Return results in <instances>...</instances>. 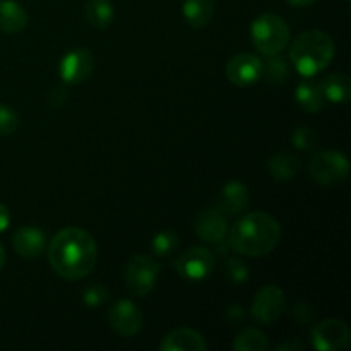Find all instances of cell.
<instances>
[{
	"instance_id": "10",
	"label": "cell",
	"mask_w": 351,
	"mask_h": 351,
	"mask_svg": "<svg viewBox=\"0 0 351 351\" xmlns=\"http://www.w3.org/2000/svg\"><path fill=\"white\" fill-rule=\"evenodd\" d=\"M95 69V55L88 48H74L62 57L58 74L67 84H81L88 81Z\"/></svg>"
},
{
	"instance_id": "3",
	"label": "cell",
	"mask_w": 351,
	"mask_h": 351,
	"mask_svg": "<svg viewBox=\"0 0 351 351\" xmlns=\"http://www.w3.org/2000/svg\"><path fill=\"white\" fill-rule=\"evenodd\" d=\"M335 58V40L326 31L308 29L297 36L290 48V60L302 77L321 74Z\"/></svg>"
},
{
	"instance_id": "5",
	"label": "cell",
	"mask_w": 351,
	"mask_h": 351,
	"mask_svg": "<svg viewBox=\"0 0 351 351\" xmlns=\"http://www.w3.org/2000/svg\"><path fill=\"white\" fill-rule=\"evenodd\" d=\"M308 175L315 184L322 187H338L348 178L350 161L339 151H319L308 163Z\"/></svg>"
},
{
	"instance_id": "7",
	"label": "cell",
	"mask_w": 351,
	"mask_h": 351,
	"mask_svg": "<svg viewBox=\"0 0 351 351\" xmlns=\"http://www.w3.org/2000/svg\"><path fill=\"white\" fill-rule=\"evenodd\" d=\"M173 266L182 280L189 281V283H199L215 271L216 261L211 250L195 245L182 252L175 259Z\"/></svg>"
},
{
	"instance_id": "17",
	"label": "cell",
	"mask_w": 351,
	"mask_h": 351,
	"mask_svg": "<svg viewBox=\"0 0 351 351\" xmlns=\"http://www.w3.org/2000/svg\"><path fill=\"white\" fill-rule=\"evenodd\" d=\"M182 16L191 27L202 29L215 17V0H184Z\"/></svg>"
},
{
	"instance_id": "11",
	"label": "cell",
	"mask_w": 351,
	"mask_h": 351,
	"mask_svg": "<svg viewBox=\"0 0 351 351\" xmlns=\"http://www.w3.org/2000/svg\"><path fill=\"white\" fill-rule=\"evenodd\" d=\"M110 326L117 335L123 338H134L141 332L144 324V315L132 300H119L112 305L108 314Z\"/></svg>"
},
{
	"instance_id": "16",
	"label": "cell",
	"mask_w": 351,
	"mask_h": 351,
	"mask_svg": "<svg viewBox=\"0 0 351 351\" xmlns=\"http://www.w3.org/2000/svg\"><path fill=\"white\" fill-rule=\"evenodd\" d=\"M161 351H206L204 336L191 328H178L168 332L160 343Z\"/></svg>"
},
{
	"instance_id": "2",
	"label": "cell",
	"mask_w": 351,
	"mask_h": 351,
	"mask_svg": "<svg viewBox=\"0 0 351 351\" xmlns=\"http://www.w3.org/2000/svg\"><path fill=\"white\" fill-rule=\"evenodd\" d=\"M283 230L274 216L264 211L243 215L230 228L228 242L233 252L245 257H264L281 242Z\"/></svg>"
},
{
	"instance_id": "29",
	"label": "cell",
	"mask_w": 351,
	"mask_h": 351,
	"mask_svg": "<svg viewBox=\"0 0 351 351\" xmlns=\"http://www.w3.org/2000/svg\"><path fill=\"white\" fill-rule=\"evenodd\" d=\"M19 127V119L16 112L10 110L9 106L0 105V136H10Z\"/></svg>"
},
{
	"instance_id": "30",
	"label": "cell",
	"mask_w": 351,
	"mask_h": 351,
	"mask_svg": "<svg viewBox=\"0 0 351 351\" xmlns=\"http://www.w3.org/2000/svg\"><path fill=\"white\" fill-rule=\"evenodd\" d=\"M293 315H295V319L300 322V324H307V322L312 321V317H314V314H312V308L305 304L295 305Z\"/></svg>"
},
{
	"instance_id": "9",
	"label": "cell",
	"mask_w": 351,
	"mask_h": 351,
	"mask_svg": "<svg viewBox=\"0 0 351 351\" xmlns=\"http://www.w3.org/2000/svg\"><path fill=\"white\" fill-rule=\"evenodd\" d=\"M285 311V291L276 285H266L257 291L250 315L261 324H273L281 317Z\"/></svg>"
},
{
	"instance_id": "27",
	"label": "cell",
	"mask_w": 351,
	"mask_h": 351,
	"mask_svg": "<svg viewBox=\"0 0 351 351\" xmlns=\"http://www.w3.org/2000/svg\"><path fill=\"white\" fill-rule=\"evenodd\" d=\"M291 144L300 151H311L317 146V134L311 127H298L291 134Z\"/></svg>"
},
{
	"instance_id": "18",
	"label": "cell",
	"mask_w": 351,
	"mask_h": 351,
	"mask_svg": "<svg viewBox=\"0 0 351 351\" xmlns=\"http://www.w3.org/2000/svg\"><path fill=\"white\" fill-rule=\"evenodd\" d=\"M27 24V14L16 0H0V31L5 34H16Z\"/></svg>"
},
{
	"instance_id": "19",
	"label": "cell",
	"mask_w": 351,
	"mask_h": 351,
	"mask_svg": "<svg viewBox=\"0 0 351 351\" xmlns=\"http://www.w3.org/2000/svg\"><path fill=\"white\" fill-rule=\"evenodd\" d=\"M295 99H297L298 106L308 113L321 112L326 103L321 86L311 81V77H304V81L298 82L297 89H295Z\"/></svg>"
},
{
	"instance_id": "32",
	"label": "cell",
	"mask_w": 351,
	"mask_h": 351,
	"mask_svg": "<svg viewBox=\"0 0 351 351\" xmlns=\"http://www.w3.org/2000/svg\"><path fill=\"white\" fill-rule=\"evenodd\" d=\"M48 101L51 103V106H62L67 103V93L64 88H55L53 91H50L48 95Z\"/></svg>"
},
{
	"instance_id": "28",
	"label": "cell",
	"mask_w": 351,
	"mask_h": 351,
	"mask_svg": "<svg viewBox=\"0 0 351 351\" xmlns=\"http://www.w3.org/2000/svg\"><path fill=\"white\" fill-rule=\"evenodd\" d=\"M110 297L108 288H105L103 285H91L84 290L82 293V300H84L86 305L89 307H99L101 304H105Z\"/></svg>"
},
{
	"instance_id": "23",
	"label": "cell",
	"mask_w": 351,
	"mask_h": 351,
	"mask_svg": "<svg viewBox=\"0 0 351 351\" xmlns=\"http://www.w3.org/2000/svg\"><path fill=\"white\" fill-rule=\"evenodd\" d=\"M235 351H266L269 350V339L256 328H243L233 339Z\"/></svg>"
},
{
	"instance_id": "24",
	"label": "cell",
	"mask_w": 351,
	"mask_h": 351,
	"mask_svg": "<svg viewBox=\"0 0 351 351\" xmlns=\"http://www.w3.org/2000/svg\"><path fill=\"white\" fill-rule=\"evenodd\" d=\"M261 77H264L269 84L274 86L285 84L290 77V69H288L285 58H281L280 55H269L267 60L263 62V75Z\"/></svg>"
},
{
	"instance_id": "4",
	"label": "cell",
	"mask_w": 351,
	"mask_h": 351,
	"mask_svg": "<svg viewBox=\"0 0 351 351\" xmlns=\"http://www.w3.org/2000/svg\"><path fill=\"white\" fill-rule=\"evenodd\" d=\"M252 43L263 55H280L290 43V27L283 17L276 14H261L250 26Z\"/></svg>"
},
{
	"instance_id": "21",
	"label": "cell",
	"mask_w": 351,
	"mask_h": 351,
	"mask_svg": "<svg viewBox=\"0 0 351 351\" xmlns=\"http://www.w3.org/2000/svg\"><path fill=\"white\" fill-rule=\"evenodd\" d=\"M113 5L110 0H88L86 2V19L96 29H106L113 23Z\"/></svg>"
},
{
	"instance_id": "22",
	"label": "cell",
	"mask_w": 351,
	"mask_h": 351,
	"mask_svg": "<svg viewBox=\"0 0 351 351\" xmlns=\"http://www.w3.org/2000/svg\"><path fill=\"white\" fill-rule=\"evenodd\" d=\"M267 170H269L271 177L276 180H291L300 171V161L293 154L280 153L271 158L267 163Z\"/></svg>"
},
{
	"instance_id": "15",
	"label": "cell",
	"mask_w": 351,
	"mask_h": 351,
	"mask_svg": "<svg viewBox=\"0 0 351 351\" xmlns=\"http://www.w3.org/2000/svg\"><path fill=\"white\" fill-rule=\"evenodd\" d=\"M12 247L17 256L24 259H36L47 249V235L36 226H23L12 235Z\"/></svg>"
},
{
	"instance_id": "14",
	"label": "cell",
	"mask_w": 351,
	"mask_h": 351,
	"mask_svg": "<svg viewBox=\"0 0 351 351\" xmlns=\"http://www.w3.org/2000/svg\"><path fill=\"white\" fill-rule=\"evenodd\" d=\"M249 201L250 194L247 185L242 184V182L233 180L228 182L223 187V191L219 192L215 208L225 216H237L242 211H245L247 206H249Z\"/></svg>"
},
{
	"instance_id": "34",
	"label": "cell",
	"mask_w": 351,
	"mask_h": 351,
	"mask_svg": "<svg viewBox=\"0 0 351 351\" xmlns=\"http://www.w3.org/2000/svg\"><path fill=\"white\" fill-rule=\"evenodd\" d=\"M305 345L304 343L297 341V339H290V341H285L281 345H278V351H297V350H304Z\"/></svg>"
},
{
	"instance_id": "31",
	"label": "cell",
	"mask_w": 351,
	"mask_h": 351,
	"mask_svg": "<svg viewBox=\"0 0 351 351\" xmlns=\"http://www.w3.org/2000/svg\"><path fill=\"white\" fill-rule=\"evenodd\" d=\"M226 319H228L230 322H233V324H239L240 321L245 319V311H243L240 305H230V307L226 308Z\"/></svg>"
},
{
	"instance_id": "20",
	"label": "cell",
	"mask_w": 351,
	"mask_h": 351,
	"mask_svg": "<svg viewBox=\"0 0 351 351\" xmlns=\"http://www.w3.org/2000/svg\"><path fill=\"white\" fill-rule=\"evenodd\" d=\"M319 86H321L326 101L336 103V105L348 103L351 96V81L345 72H336V74L328 75V77L322 79Z\"/></svg>"
},
{
	"instance_id": "25",
	"label": "cell",
	"mask_w": 351,
	"mask_h": 351,
	"mask_svg": "<svg viewBox=\"0 0 351 351\" xmlns=\"http://www.w3.org/2000/svg\"><path fill=\"white\" fill-rule=\"evenodd\" d=\"M153 254L156 257H167L171 252H175L178 247V235L171 230H163V232L156 233L153 239Z\"/></svg>"
},
{
	"instance_id": "13",
	"label": "cell",
	"mask_w": 351,
	"mask_h": 351,
	"mask_svg": "<svg viewBox=\"0 0 351 351\" xmlns=\"http://www.w3.org/2000/svg\"><path fill=\"white\" fill-rule=\"evenodd\" d=\"M194 230L199 239L208 243H219L226 239L228 221L216 208H206L195 215Z\"/></svg>"
},
{
	"instance_id": "6",
	"label": "cell",
	"mask_w": 351,
	"mask_h": 351,
	"mask_svg": "<svg viewBox=\"0 0 351 351\" xmlns=\"http://www.w3.org/2000/svg\"><path fill=\"white\" fill-rule=\"evenodd\" d=\"M158 274H160V264L153 256L136 254L127 263L123 280H125L129 293H132L137 298H144L151 293V290L156 285Z\"/></svg>"
},
{
	"instance_id": "35",
	"label": "cell",
	"mask_w": 351,
	"mask_h": 351,
	"mask_svg": "<svg viewBox=\"0 0 351 351\" xmlns=\"http://www.w3.org/2000/svg\"><path fill=\"white\" fill-rule=\"evenodd\" d=\"M287 2L293 7H308L314 2H317V0H287Z\"/></svg>"
},
{
	"instance_id": "26",
	"label": "cell",
	"mask_w": 351,
	"mask_h": 351,
	"mask_svg": "<svg viewBox=\"0 0 351 351\" xmlns=\"http://www.w3.org/2000/svg\"><path fill=\"white\" fill-rule=\"evenodd\" d=\"M225 267H226V276H228V280L232 281V283L245 285L247 281H249L250 278L249 267H247V264L243 263L240 257L237 256L230 257V259L226 261Z\"/></svg>"
},
{
	"instance_id": "12",
	"label": "cell",
	"mask_w": 351,
	"mask_h": 351,
	"mask_svg": "<svg viewBox=\"0 0 351 351\" xmlns=\"http://www.w3.org/2000/svg\"><path fill=\"white\" fill-rule=\"evenodd\" d=\"M225 72L232 84L245 88L263 79V60L256 53H239L230 58Z\"/></svg>"
},
{
	"instance_id": "8",
	"label": "cell",
	"mask_w": 351,
	"mask_h": 351,
	"mask_svg": "<svg viewBox=\"0 0 351 351\" xmlns=\"http://www.w3.org/2000/svg\"><path fill=\"white\" fill-rule=\"evenodd\" d=\"M311 339L315 350L336 351L350 345L351 332L346 322L339 321V319H326L312 328Z\"/></svg>"
},
{
	"instance_id": "33",
	"label": "cell",
	"mask_w": 351,
	"mask_h": 351,
	"mask_svg": "<svg viewBox=\"0 0 351 351\" xmlns=\"http://www.w3.org/2000/svg\"><path fill=\"white\" fill-rule=\"evenodd\" d=\"M10 225V211L7 209V206L0 204V233L5 232Z\"/></svg>"
},
{
	"instance_id": "36",
	"label": "cell",
	"mask_w": 351,
	"mask_h": 351,
	"mask_svg": "<svg viewBox=\"0 0 351 351\" xmlns=\"http://www.w3.org/2000/svg\"><path fill=\"white\" fill-rule=\"evenodd\" d=\"M3 264H5V250H3L2 243H0V271H2Z\"/></svg>"
},
{
	"instance_id": "1",
	"label": "cell",
	"mask_w": 351,
	"mask_h": 351,
	"mask_svg": "<svg viewBox=\"0 0 351 351\" xmlns=\"http://www.w3.org/2000/svg\"><path fill=\"white\" fill-rule=\"evenodd\" d=\"M98 259V247L91 233L77 226L60 230L48 245L51 269L67 281L84 280L93 273Z\"/></svg>"
}]
</instances>
